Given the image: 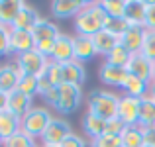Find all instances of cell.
Segmentation results:
<instances>
[{"mask_svg":"<svg viewBox=\"0 0 155 147\" xmlns=\"http://www.w3.org/2000/svg\"><path fill=\"white\" fill-rule=\"evenodd\" d=\"M106 12L102 10L100 2H88L79 14L75 16V30L79 35H88L92 38L94 34L104 30L106 22Z\"/></svg>","mask_w":155,"mask_h":147,"instance_id":"1","label":"cell"},{"mask_svg":"<svg viewBox=\"0 0 155 147\" xmlns=\"http://www.w3.org/2000/svg\"><path fill=\"white\" fill-rule=\"evenodd\" d=\"M118 104H120V96L108 90H91L87 98V112L108 122L118 118Z\"/></svg>","mask_w":155,"mask_h":147,"instance_id":"2","label":"cell"},{"mask_svg":"<svg viewBox=\"0 0 155 147\" xmlns=\"http://www.w3.org/2000/svg\"><path fill=\"white\" fill-rule=\"evenodd\" d=\"M53 118L55 116H53L47 108H31L30 112L22 118L20 129H22L26 136H30L31 139L39 141V137L43 136V132L47 129V126L51 124Z\"/></svg>","mask_w":155,"mask_h":147,"instance_id":"3","label":"cell"},{"mask_svg":"<svg viewBox=\"0 0 155 147\" xmlns=\"http://www.w3.org/2000/svg\"><path fill=\"white\" fill-rule=\"evenodd\" d=\"M49 61L51 59H47L45 55H41V53L34 47L31 51H26V53H22V55H18L14 63L18 65L22 75H30V77H35V79H41L47 71Z\"/></svg>","mask_w":155,"mask_h":147,"instance_id":"4","label":"cell"},{"mask_svg":"<svg viewBox=\"0 0 155 147\" xmlns=\"http://www.w3.org/2000/svg\"><path fill=\"white\" fill-rule=\"evenodd\" d=\"M81 102H83V87L63 83L59 87V100H57L55 110L61 116H71L79 110Z\"/></svg>","mask_w":155,"mask_h":147,"instance_id":"5","label":"cell"},{"mask_svg":"<svg viewBox=\"0 0 155 147\" xmlns=\"http://www.w3.org/2000/svg\"><path fill=\"white\" fill-rule=\"evenodd\" d=\"M69 133H73L71 124L67 120H63V118H53L51 124L47 126V129L43 132V136L39 137V143L41 145H61Z\"/></svg>","mask_w":155,"mask_h":147,"instance_id":"6","label":"cell"},{"mask_svg":"<svg viewBox=\"0 0 155 147\" xmlns=\"http://www.w3.org/2000/svg\"><path fill=\"white\" fill-rule=\"evenodd\" d=\"M140 102H141V98H134V96H126V94L120 96L118 118H120L128 128L140 124Z\"/></svg>","mask_w":155,"mask_h":147,"instance_id":"7","label":"cell"},{"mask_svg":"<svg viewBox=\"0 0 155 147\" xmlns=\"http://www.w3.org/2000/svg\"><path fill=\"white\" fill-rule=\"evenodd\" d=\"M128 75L130 73L126 67H116V65H110V63H102L98 69L100 83L106 84V87H112V88H122V84L126 83Z\"/></svg>","mask_w":155,"mask_h":147,"instance_id":"8","label":"cell"},{"mask_svg":"<svg viewBox=\"0 0 155 147\" xmlns=\"http://www.w3.org/2000/svg\"><path fill=\"white\" fill-rule=\"evenodd\" d=\"M51 61L55 63H69V61H75V39L71 35L63 34L55 39V47H53V55H51Z\"/></svg>","mask_w":155,"mask_h":147,"instance_id":"9","label":"cell"},{"mask_svg":"<svg viewBox=\"0 0 155 147\" xmlns=\"http://www.w3.org/2000/svg\"><path fill=\"white\" fill-rule=\"evenodd\" d=\"M143 39H145V28L140 26H130L128 30L122 34L120 38V45L126 47V51L130 55H137L141 53V47H143Z\"/></svg>","mask_w":155,"mask_h":147,"instance_id":"10","label":"cell"},{"mask_svg":"<svg viewBox=\"0 0 155 147\" xmlns=\"http://www.w3.org/2000/svg\"><path fill=\"white\" fill-rule=\"evenodd\" d=\"M20 79H22V73H20L18 65L16 63H8L0 67V92L10 96L12 92L18 90Z\"/></svg>","mask_w":155,"mask_h":147,"instance_id":"11","label":"cell"},{"mask_svg":"<svg viewBox=\"0 0 155 147\" xmlns=\"http://www.w3.org/2000/svg\"><path fill=\"white\" fill-rule=\"evenodd\" d=\"M87 4H88V0H53L51 2V16H55L57 20L75 18Z\"/></svg>","mask_w":155,"mask_h":147,"instance_id":"12","label":"cell"},{"mask_svg":"<svg viewBox=\"0 0 155 147\" xmlns=\"http://www.w3.org/2000/svg\"><path fill=\"white\" fill-rule=\"evenodd\" d=\"M128 73L134 77H137V79L145 80V83L151 84L153 80V61H149L147 57H143L141 53H137V55H132V59H130L128 63Z\"/></svg>","mask_w":155,"mask_h":147,"instance_id":"13","label":"cell"},{"mask_svg":"<svg viewBox=\"0 0 155 147\" xmlns=\"http://www.w3.org/2000/svg\"><path fill=\"white\" fill-rule=\"evenodd\" d=\"M147 4L149 0H126V12L124 20L128 26H140L145 28V14H147Z\"/></svg>","mask_w":155,"mask_h":147,"instance_id":"14","label":"cell"},{"mask_svg":"<svg viewBox=\"0 0 155 147\" xmlns=\"http://www.w3.org/2000/svg\"><path fill=\"white\" fill-rule=\"evenodd\" d=\"M35 47L34 35L31 31H24V30H14L10 28V55H22L26 51H31Z\"/></svg>","mask_w":155,"mask_h":147,"instance_id":"15","label":"cell"},{"mask_svg":"<svg viewBox=\"0 0 155 147\" xmlns=\"http://www.w3.org/2000/svg\"><path fill=\"white\" fill-rule=\"evenodd\" d=\"M39 20H41L39 12L35 10V8H31V6H28V4H24L22 10H20L18 16H16V20H14V24H12V28H14V30L31 31L35 26H38Z\"/></svg>","mask_w":155,"mask_h":147,"instance_id":"16","label":"cell"},{"mask_svg":"<svg viewBox=\"0 0 155 147\" xmlns=\"http://www.w3.org/2000/svg\"><path fill=\"white\" fill-rule=\"evenodd\" d=\"M73 39H75V61L84 65L96 57V49H94V43H92V38L77 34Z\"/></svg>","mask_w":155,"mask_h":147,"instance_id":"17","label":"cell"},{"mask_svg":"<svg viewBox=\"0 0 155 147\" xmlns=\"http://www.w3.org/2000/svg\"><path fill=\"white\" fill-rule=\"evenodd\" d=\"M63 83L67 84H77V87H83L84 80H87V69L83 63L79 61H69L63 63Z\"/></svg>","mask_w":155,"mask_h":147,"instance_id":"18","label":"cell"},{"mask_svg":"<svg viewBox=\"0 0 155 147\" xmlns=\"http://www.w3.org/2000/svg\"><path fill=\"white\" fill-rule=\"evenodd\" d=\"M31 35H34V41L39 43V41H55L57 38L61 35V30L57 24L49 22V20L41 18L38 22V26L31 30Z\"/></svg>","mask_w":155,"mask_h":147,"instance_id":"19","label":"cell"},{"mask_svg":"<svg viewBox=\"0 0 155 147\" xmlns=\"http://www.w3.org/2000/svg\"><path fill=\"white\" fill-rule=\"evenodd\" d=\"M92 43H94L96 55H102L106 59L114 47L120 45V38L114 35V34H110V31H106V30H102V31H98V34L92 35Z\"/></svg>","mask_w":155,"mask_h":147,"instance_id":"20","label":"cell"},{"mask_svg":"<svg viewBox=\"0 0 155 147\" xmlns=\"http://www.w3.org/2000/svg\"><path fill=\"white\" fill-rule=\"evenodd\" d=\"M31 100H34V98L22 94L20 90L12 92V94L8 96V112H12L14 116H18L20 120H22V118L31 110Z\"/></svg>","mask_w":155,"mask_h":147,"instance_id":"21","label":"cell"},{"mask_svg":"<svg viewBox=\"0 0 155 147\" xmlns=\"http://www.w3.org/2000/svg\"><path fill=\"white\" fill-rule=\"evenodd\" d=\"M83 129H84V133L91 137V141H94V139H98L100 136L106 133V120L94 116V114H91V112H87L83 116Z\"/></svg>","mask_w":155,"mask_h":147,"instance_id":"22","label":"cell"},{"mask_svg":"<svg viewBox=\"0 0 155 147\" xmlns=\"http://www.w3.org/2000/svg\"><path fill=\"white\" fill-rule=\"evenodd\" d=\"M24 4H26L24 0H0V24L6 28H12Z\"/></svg>","mask_w":155,"mask_h":147,"instance_id":"23","label":"cell"},{"mask_svg":"<svg viewBox=\"0 0 155 147\" xmlns=\"http://www.w3.org/2000/svg\"><path fill=\"white\" fill-rule=\"evenodd\" d=\"M140 126L151 128L155 126V96L147 92L140 102Z\"/></svg>","mask_w":155,"mask_h":147,"instance_id":"24","label":"cell"},{"mask_svg":"<svg viewBox=\"0 0 155 147\" xmlns=\"http://www.w3.org/2000/svg\"><path fill=\"white\" fill-rule=\"evenodd\" d=\"M20 126H22V120H20L18 116H14V114L8 112V110L0 112V137H2V139H8V137H12L14 133H18Z\"/></svg>","mask_w":155,"mask_h":147,"instance_id":"25","label":"cell"},{"mask_svg":"<svg viewBox=\"0 0 155 147\" xmlns=\"http://www.w3.org/2000/svg\"><path fill=\"white\" fill-rule=\"evenodd\" d=\"M122 90H124L126 96H134V98H143L149 92V83L137 79L134 75H128L126 83L122 84Z\"/></svg>","mask_w":155,"mask_h":147,"instance_id":"26","label":"cell"},{"mask_svg":"<svg viewBox=\"0 0 155 147\" xmlns=\"http://www.w3.org/2000/svg\"><path fill=\"white\" fill-rule=\"evenodd\" d=\"M122 143L124 147H143V132L140 126H130L122 133Z\"/></svg>","mask_w":155,"mask_h":147,"instance_id":"27","label":"cell"},{"mask_svg":"<svg viewBox=\"0 0 155 147\" xmlns=\"http://www.w3.org/2000/svg\"><path fill=\"white\" fill-rule=\"evenodd\" d=\"M100 6L108 18H124L126 0H100Z\"/></svg>","mask_w":155,"mask_h":147,"instance_id":"28","label":"cell"},{"mask_svg":"<svg viewBox=\"0 0 155 147\" xmlns=\"http://www.w3.org/2000/svg\"><path fill=\"white\" fill-rule=\"evenodd\" d=\"M130 59H132V55H130V53L126 51V47L118 45V47H114L112 51H110V55L104 59V63L116 65V67H128Z\"/></svg>","mask_w":155,"mask_h":147,"instance_id":"29","label":"cell"},{"mask_svg":"<svg viewBox=\"0 0 155 147\" xmlns=\"http://www.w3.org/2000/svg\"><path fill=\"white\" fill-rule=\"evenodd\" d=\"M2 147H38V143H35V139H31L30 136H26V133L20 129V132L14 133L12 137L4 139Z\"/></svg>","mask_w":155,"mask_h":147,"instance_id":"30","label":"cell"},{"mask_svg":"<svg viewBox=\"0 0 155 147\" xmlns=\"http://www.w3.org/2000/svg\"><path fill=\"white\" fill-rule=\"evenodd\" d=\"M38 80L35 77H30V75H22V79H20V84H18V90L22 92V94L34 98L38 94Z\"/></svg>","mask_w":155,"mask_h":147,"instance_id":"31","label":"cell"},{"mask_svg":"<svg viewBox=\"0 0 155 147\" xmlns=\"http://www.w3.org/2000/svg\"><path fill=\"white\" fill-rule=\"evenodd\" d=\"M43 77H47V80H49L53 87H61V84H63V67H61V63L49 61L47 71H45Z\"/></svg>","mask_w":155,"mask_h":147,"instance_id":"32","label":"cell"},{"mask_svg":"<svg viewBox=\"0 0 155 147\" xmlns=\"http://www.w3.org/2000/svg\"><path fill=\"white\" fill-rule=\"evenodd\" d=\"M128 28L130 26L124 18H106V22H104V30L110 31V34H114V35H118V38H122V34H124Z\"/></svg>","mask_w":155,"mask_h":147,"instance_id":"33","label":"cell"},{"mask_svg":"<svg viewBox=\"0 0 155 147\" xmlns=\"http://www.w3.org/2000/svg\"><path fill=\"white\" fill-rule=\"evenodd\" d=\"M141 55L155 63V30H145V39L141 47Z\"/></svg>","mask_w":155,"mask_h":147,"instance_id":"34","label":"cell"},{"mask_svg":"<svg viewBox=\"0 0 155 147\" xmlns=\"http://www.w3.org/2000/svg\"><path fill=\"white\" fill-rule=\"evenodd\" d=\"M92 143H94V147H124V143H122V137L108 136V133L100 136L98 139H94Z\"/></svg>","mask_w":155,"mask_h":147,"instance_id":"35","label":"cell"},{"mask_svg":"<svg viewBox=\"0 0 155 147\" xmlns=\"http://www.w3.org/2000/svg\"><path fill=\"white\" fill-rule=\"evenodd\" d=\"M126 128H128V126H126L120 118H114V120H108V122H106V133H108V136L122 137V133L126 132Z\"/></svg>","mask_w":155,"mask_h":147,"instance_id":"36","label":"cell"},{"mask_svg":"<svg viewBox=\"0 0 155 147\" xmlns=\"http://www.w3.org/2000/svg\"><path fill=\"white\" fill-rule=\"evenodd\" d=\"M10 55V28L0 24V57Z\"/></svg>","mask_w":155,"mask_h":147,"instance_id":"37","label":"cell"},{"mask_svg":"<svg viewBox=\"0 0 155 147\" xmlns=\"http://www.w3.org/2000/svg\"><path fill=\"white\" fill-rule=\"evenodd\" d=\"M84 143H87V141L83 139V137L79 136V133H69L67 137H65L63 139V143H61L59 147H84Z\"/></svg>","mask_w":155,"mask_h":147,"instance_id":"38","label":"cell"},{"mask_svg":"<svg viewBox=\"0 0 155 147\" xmlns=\"http://www.w3.org/2000/svg\"><path fill=\"white\" fill-rule=\"evenodd\" d=\"M43 102H47V106H51V108H55L57 106V100H59V87H53L49 90H45L41 94Z\"/></svg>","mask_w":155,"mask_h":147,"instance_id":"39","label":"cell"},{"mask_svg":"<svg viewBox=\"0 0 155 147\" xmlns=\"http://www.w3.org/2000/svg\"><path fill=\"white\" fill-rule=\"evenodd\" d=\"M145 30H155V0H149L147 14H145Z\"/></svg>","mask_w":155,"mask_h":147,"instance_id":"40","label":"cell"},{"mask_svg":"<svg viewBox=\"0 0 155 147\" xmlns=\"http://www.w3.org/2000/svg\"><path fill=\"white\" fill-rule=\"evenodd\" d=\"M140 126V124H137ZM141 132H143V143L149 145V147H155V126L151 128H143V126H140Z\"/></svg>","mask_w":155,"mask_h":147,"instance_id":"41","label":"cell"},{"mask_svg":"<svg viewBox=\"0 0 155 147\" xmlns=\"http://www.w3.org/2000/svg\"><path fill=\"white\" fill-rule=\"evenodd\" d=\"M4 110H8V94L0 92V112H4Z\"/></svg>","mask_w":155,"mask_h":147,"instance_id":"42","label":"cell"},{"mask_svg":"<svg viewBox=\"0 0 155 147\" xmlns=\"http://www.w3.org/2000/svg\"><path fill=\"white\" fill-rule=\"evenodd\" d=\"M149 92H151V94L155 96V80H153V83H151V84H149Z\"/></svg>","mask_w":155,"mask_h":147,"instance_id":"43","label":"cell"},{"mask_svg":"<svg viewBox=\"0 0 155 147\" xmlns=\"http://www.w3.org/2000/svg\"><path fill=\"white\" fill-rule=\"evenodd\" d=\"M84 147H94V143H92V141H87V143H84Z\"/></svg>","mask_w":155,"mask_h":147,"instance_id":"44","label":"cell"},{"mask_svg":"<svg viewBox=\"0 0 155 147\" xmlns=\"http://www.w3.org/2000/svg\"><path fill=\"white\" fill-rule=\"evenodd\" d=\"M38 147H59V145H41V143H39Z\"/></svg>","mask_w":155,"mask_h":147,"instance_id":"45","label":"cell"},{"mask_svg":"<svg viewBox=\"0 0 155 147\" xmlns=\"http://www.w3.org/2000/svg\"><path fill=\"white\" fill-rule=\"evenodd\" d=\"M153 80H155V63H153ZM153 80H151V83H153Z\"/></svg>","mask_w":155,"mask_h":147,"instance_id":"46","label":"cell"},{"mask_svg":"<svg viewBox=\"0 0 155 147\" xmlns=\"http://www.w3.org/2000/svg\"><path fill=\"white\" fill-rule=\"evenodd\" d=\"M2 143H4V139H2V137H0V147H2Z\"/></svg>","mask_w":155,"mask_h":147,"instance_id":"47","label":"cell"},{"mask_svg":"<svg viewBox=\"0 0 155 147\" xmlns=\"http://www.w3.org/2000/svg\"><path fill=\"white\" fill-rule=\"evenodd\" d=\"M143 147H149V145H143Z\"/></svg>","mask_w":155,"mask_h":147,"instance_id":"48","label":"cell"}]
</instances>
